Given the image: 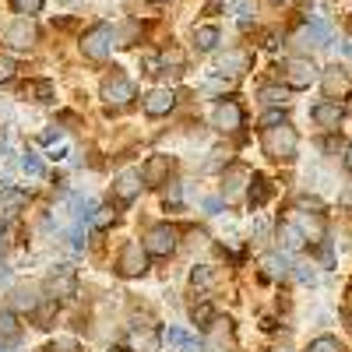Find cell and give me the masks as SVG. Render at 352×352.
Masks as SVG:
<instances>
[{
	"mask_svg": "<svg viewBox=\"0 0 352 352\" xmlns=\"http://www.w3.org/2000/svg\"><path fill=\"white\" fill-rule=\"evenodd\" d=\"M296 148H300V138L289 124H278V127L264 131V152H268L272 159H292Z\"/></svg>",
	"mask_w": 352,
	"mask_h": 352,
	"instance_id": "obj_1",
	"label": "cell"
},
{
	"mask_svg": "<svg viewBox=\"0 0 352 352\" xmlns=\"http://www.w3.org/2000/svg\"><path fill=\"white\" fill-rule=\"evenodd\" d=\"M109 50H113V28L109 25H96L92 32L81 39V53L88 60H106Z\"/></svg>",
	"mask_w": 352,
	"mask_h": 352,
	"instance_id": "obj_2",
	"label": "cell"
},
{
	"mask_svg": "<svg viewBox=\"0 0 352 352\" xmlns=\"http://www.w3.org/2000/svg\"><path fill=\"white\" fill-rule=\"evenodd\" d=\"M46 289L56 300H71L74 289H78V275H74L71 264H56V268L50 272V278H46Z\"/></svg>",
	"mask_w": 352,
	"mask_h": 352,
	"instance_id": "obj_3",
	"label": "cell"
},
{
	"mask_svg": "<svg viewBox=\"0 0 352 352\" xmlns=\"http://www.w3.org/2000/svg\"><path fill=\"white\" fill-rule=\"evenodd\" d=\"M144 250H148L152 257H169L176 250V229L173 226L148 229V236H144Z\"/></svg>",
	"mask_w": 352,
	"mask_h": 352,
	"instance_id": "obj_4",
	"label": "cell"
},
{
	"mask_svg": "<svg viewBox=\"0 0 352 352\" xmlns=\"http://www.w3.org/2000/svg\"><path fill=\"white\" fill-rule=\"evenodd\" d=\"M314 81H317L314 60H307V56H296V60L285 64V85H289V88H310Z\"/></svg>",
	"mask_w": 352,
	"mask_h": 352,
	"instance_id": "obj_5",
	"label": "cell"
},
{
	"mask_svg": "<svg viewBox=\"0 0 352 352\" xmlns=\"http://www.w3.org/2000/svg\"><path fill=\"white\" fill-rule=\"evenodd\" d=\"M102 99L109 102V106H127L131 99H134V85L127 81V78H106L102 81Z\"/></svg>",
	"mask_w": 352,
	"mask_h": 352,
	"instance_id": "obj_6",
	"label": "cell"
},
{
	"mask_svg": "<svg viewBox=\"0 0 352 352\" xmlns=\"http://www.w3.org/2000/svg\"><path fill=\"white\" fill-rule=\"evenodd\" d=\"M141 184H144V176L138 169H124L120 176H116L113 190H116V197H120V201H134L141 194Z\"/></svg>",
	"mask_w": 352,
	"mask_h": 352,
	"instance_id": "obj_7",
	"label": "cell"
},
{
	"mask_svg": "<svg viewBox=\"0 0 352 352\" xmlns=\"http://www.w3.org/2000/svg\"><path fill=\"white\" fill-rule=\"evenodd\" d=\"M162 342L169 345V352H201V342L194 335H187L184 328H166Z\"/></svg>",
	"mask_w": 352,
	"mask_h": 352,
	"instance_id": "obj_8",
	"label": "cell"
},
{
	"mask_svg": "<svg viewBox=\"0 0 352 352\" xmlns=\"http://www.w3.org/2000/svg\"><path fill=\"white\" fill-rule=\"evenodd\" d=\"M8 43L14 46V50H28L36 43V25L28 21V18H21V21H14L11 28H8Z\"/></svg>",
	"mask_w": 352,
	"mask_h": 352,
	"instance_id": "obj_9",
	"label": "cell"
},
{
	"mask_svg": "<svg viewBox=\"0 0 352 352\" xmlns=\"http://www.w3.org/2000/svg\"><path fill=\"white\" fill-rule=\"evenodd\" d=\"M320 81H324V96H328V99H335V102L349 92V74H345L342 67H328Z\"/></svg>",
	"mask_w": 352,
	"mask_h": 352,
	"instance_id": "obj_10",
	"label": "cell"
},
{
	"mask_svg": "<svg viewBox=\"0 0 352 352\" xmlns=\"http://www.w3.org/2000/svg\"><path fill=\"white\" fill-rule=\"evenodd\" d=\"M144 243H127L124 247V257H120V272L124 275H141L144 272Z\"/></svg>",
	"mask_w": 352,
	"mask_h": 352,
	"instance_id": "obj_11",
	"label": "cell"
},
{
	"mask_svg": "<svg viewBox=\"0 0 352 352\" xmlns=\"http://www.w3.org/2000/svg\"><path fill=\"white\" fill-rule=\"evenodd\" d=\"M173 106H176V92H169V88H155V92H148V99H144L148 116H166Z\"/></svg>",
	"mask_w": 352,
	"mask_h": 352,
	"instance_id": "obj_12",
	"label": "cell"
},
{
	"mask_svg": "<svg viewBox=\"0 0 352 352\" xmlns=\"http://www.w3.org/2000/svg\"><path fill=\"white\" fill-rule=\"evenodd\" d=\"M71 212L81 226H88L96 215H99V201L96 197H88V194H71Z\"/></svg>",
	"mask_w": 352,
	"mask_h": 352,
	"instance_id": "obj_13",
	"label": "cell"
},
{
	"mask_svg": "<svg viewBox=\"0 0 352 352\" xmlns=\"http://www.w3.org/2000/svg\"><path fill=\"white\" fill-rule=\"evenodd\" d=\"M219 71L226 74H243V71H250V53L247 50H229V53H222L219 56Z\"/></svg>",
	"mask_w": 352,
	"mask_h": 352,
	"instance_id": "obj_14",
	"label": "cell"
},
{
	"mask_svg": "<svg viewBox=\"0 0 352 352\" xmlns=\"http://www.w3.org/2000/svg\"><path fill=\"white\" fill-rule=\"evenodd\" d=\"M240 124H243V113H240L236 102H219V106H215V127H222V131H236Z\"/></svg>",
	"mask_w": 352,
	"mask_h": 352,
	"instance_id": "obj_15",
	"label": "cell"
},
{
	"mask_svg": "<svg viewBox=\"0 0 352 352\" xmlns=\"http://www.w3.org/2000/svg\"><path fill=\"white\" fill-rule=\"evenodd\" d=\"M159 345H162V331H155V328H138L131 335L134 352H159Z\"/></svg>",
	"mask_w": 352,
	"mask_h": 352,
	"instance_id": "obj_16",
	"label": "cell"
},
{
	"mask_svg": "<svg viewBox=\"0 0 352 352\" xmlns=\"http://www.w3.org/2000/svg\"><path fill=\"white\" fill-rule=\"evenodd\" d=\"M300 43H314V46H328L331 43V25L328 21H310L303 32H300Z\"/></svg>",
	"mask_w": 352,
	"mask_h": 352,
	"instance_id": "obj_17",
	"label": "cell"
},
{
	"mask_svg": "<svg viewBox=\"0 0 352 352\" xmlns=\"http://www.w3.org/2000/svg\"><path fill=\"white\" fill-rule=\"evenodd\" d=\"M310 116L320 124V127H338V120H342V106L335 102V99H328V102H320V106H314L310 109Z\"/></svg>",
	"mask_w": 352,
	"mask_h": 352,
	"instance_id": "obj_18",
	"label": "cell"
},
{
	"mask_svg": "<svg viewBox=\"0 0 352 352\" xmlns=\"http://www.w3.org/2000/svg\"><path fill=\"white\" fill-rule=\"evenodd\" d=\"M303 240H307V236H303V229H300L296 222H285V226L278 229V243H282V250H285V254L300 250V247H303Z\"/></svg>",
	"mask_w": 352,
	"mask_h": 352,
	"instance_id": "obj_19",
	"label": "cell"
},
{
	"mask_svg": "<svg viewBox=\"0 0 352 352\" xmlns=\"http://www.w3.org/2000/svg\"><path fill=\"white\" fill-rule=\"evenodd\" d=\"M219 39H222V36H219V28H215V25H201L197 32H194V43H197L201 53H212V50L219 46Z\"/></svg>",
	"mask_w": 352,
	"mask_h": 352,
	"instance_id": "obj_20",
	"label": "cell"
},
{
	"mask_svg": "<svg viewBox=\"0 0 352 352\" xmlns=\"http://www.w3.org/2000/svg\"><path fill=\"white\" fill-rule=\"evenodd\" d=\"M261 264H264V275H268V278H282V275H289V257H285V254H268Z\"/></svg>",
	"mask_w": 352,
	"mask_h": 352,
	"instance_id": "obj_21",
	"label": "cell"
},
{
	"mask_svg": "<svg viewBox=\"0 0 352 352\" xmlns=\"http://www.w3.org/2000/svg\"><path fill=\"white\" fill-rule=\"evenodd\" d=\"M18 335H21L18 317H14L11 310H0V342H14Z\"/></svg>",
	"mask_w": 352,
	"mask_h": 352,
	"instance_id": "obj_22",
	"label": "cell"
},
{
	"mask_svg": "<svg viewBox=\"0 0 352 352\" xmlns=\"http://www.w3.org/2000/svg\"><path fill=\"white\" fill-rule=\"evenodd\" d=\"M21 204H25V194L21 190H11V187L0 190V212H4V215H14Z\"/></svg>",
	"mask_w": 352,
	"mask_h": 352,
	"instance_id": "obj_23",
	"label": "cell"
},
{
	"mask_svg": "<svg viewBox=\"0 0 352 352\" xmlns=\"http://www.w3.org/2000/svg\"><path fill=\"white\" fill-rule=\"evenodd\" d=\"M296 226L303 229V236H314V240L324 236V219H317V215H300Z\"/></svg>",
	"mask_w": 352,
	"mask_h": 352,
	"instance_id": "obj_24",
	"label": "cell"
},
{
	"mask_svg": "<svg viewBox=\"0 0 352 352\" xmlns=\"http://www.w3.org/2000/svg\"><path fill=\"white\" fill-rule=\"evenodd\" d=\"M21 173L32 176V180H39V176H46V166H43V159L36 152H25L21 155Z\"/></svg>",
	"mask_w": 352,
	"mask_h": 352,
	"instance_id": "obj_25",
	"label": "cell"
},
{
	"mask_svg": "<svg viewBox=\"0 0 352 352\" xmlns=\"http://www.w3.org/2000/svg\"><path fill=\"white\" fill-rule=\"evenodd\" d=\"M272 197V187H268V180L264 176H254V187H250V208H261L264 201Z\"/></svg>",
	"mask_w": 352,
	"mask_h": 352,
	"instance_id": "obj_26",
	"label": "cell"
},
{
	"mask_svg": "<svg viewBox=\"0 0 352 352\" xmlns=\"http://www.w3.org/2000/svg\"><path fill=\"white\" fill-rule=\"evenodd\" d=\"M169 169V159H152L148 166L141 169V176H144V184H159V176Z\"/></svg>",
	"mask_w": 352,
	"mask_h": 352,
	"instance_id": "obj_27",
	"label": "cell"
},
{
	"mask_svg": "<svg viewBox=\"0 0 352 352\" xmlns=\"http://www.w3.org/2000/svg\"><path fill=\"white\" fill-rule=\"evenodd\" d=\"M285 99H289L285 88H275V85L261 88V102H268V106H285Z\"/></svg>",
	"mask_w": 352,
	"mask_h": 352,
	"instance_id": "obj_28",
	"label": "cell"
},
{
	"mask_svg": "<svg viewBox=\"0 0 352 352\" xmlns=\"http://www.w3.org/2000/svg\"><path fill=\"white\" fill-rule=\"evenodd\" d=\"M11 4H14V11H18V14H39L46 0H11Z\"/></svg>",
	"mask_w": 352,
	"mask_h": 352,
	"instance_id": "obj_29",
	"label": "cell"
},
{
	"mask_svg": "<svg viewBox=\"0 0 352 352\" xmlns=\"http://www.w3.org/2000/svg\"><path fill=\"white\" fill-rule=\"evenodd\" d=\"M190 282H194V285H201V289H208V285L215 282V275H212V268H204V264H201V268H194Z\"/></svg>",
	"mask_w": 352,
	"mask_h": 352,
	"instance_id": "obj_30",
	"label": "cell"
},
{
	"mask_svg": "<svg viewBox=\"0 0 352 352\" xmlns=\"http://www.w3.org/2000/svg\"><path fill=\"white\" fill-rule=\"evenodd\" d=\"M25 92H32V96H39V102H50V96H53V88H50V81H36V85H28Z\"/></svg>",
	"mask_w": 352,
	"mask_h": 352,
	"instance_id": "obj_31",
	"label": "cell"
},
{
	"mask_svg": "<svg viewBox=\"0 0 352 352\" xmlns=\"http://www.w3.org/2000/svg\"><path fill=\"white\" fill-rule=\"evenodd\" d=\"M278 124H285V113L282 109H268L261 116V127H278Z\"/></svg>",
	"mask_w": 352,
	"mask_h": 352,
	"instance_id": "obj_32",
	"label": "cell"
},
{
	"mask_svg": "<svg viewBox=\"0 0 352 352\" xmlns=\"http://www.w3.org/2000/svg\"><path fill=\"white\" fill-rule=\"evenodd\" d=\"M296 278L303 285H314L317 282V272H314V264H296Z\"/></svg>",
	"mask_w": 352,
	"mask_h": 352,
	"instance_id": "obj_33",
	"label": "cell"
},
{
	"mask_svg": "<svg viewBox=\"0 0 352 352\" xmlns=\"http://www.w3.org/2000/svg\"><path fill=\"white\" fill-rule=\"evenodd\" d=\"M310 352H338V342H335L331 335H324V338H317V342L310 345Z\"/></svg>",
	"mask_w": 352,
	"mask_h": 352,
	"instance_id": "obj_34",
	"label": "cell"
},
{
	"mask_svg": "<svg viewBox=\"0 0 352 352\" xmlns=\"http://www.w3.org/2000/svg\"><path fill=\"white\" fill-rule=\"evenodd\" d=\"M212 317H215V310H212L208 303H201V307L194 310V320H197L201 328H208V320H212Z\"/></svg>",
	"mask_w": 352,
	"mask_h": 352,
	"instance_id": "obj_35",
	"label": "cell"
},
{
	"mask_svg": "<svg viewBox=\"0 0 352 352\" xmlns=\"http://www.w3.org/2000/svg\"><path fill=\"white\" fill-rule=\"evenodd\" d=\"M232 14H240V18L254 14V0H232Z\"/></svg>",
	"mask_w": 352,
	"mask_h": 352,
	"instance_id": "obj_36",
	"label": "cell"
},
{
	"mask_svg": "<svg viewBox=\"0 0 352 352\" xmlns=\"http://www.w3.org/2000/svg\"><path fill=\"white\" fill-rule=\"evenodd\" d=\"M14 78V60L11 56H0V81H11Z\"/></svg>",
	"mask_w": 352,
	"mask_h": 352,
	"instance_id": "obj_37",
	"label": "cell"
},
{
	"mask_svg": "<svg viewBox=\"0 0 352 352\" xmlns=\"http://www.w3.org/2000/svg\"><path fill=\"white\" fill-rule=\"evenodd\" d=\"M78 349H81V345H78L74 338H56V342H53V352H78Z\"/></svg>",
	"mask_w": 352,
	"mask_h": 352,
	"instance_id": "obj_38",
	"label": "cell"
},
{
	"mask_svg": "<svg viewBox=\"0 0 352 352\" xmlns=\"http://www.w3.org/2000/svg\"><path fill=\"white\" fill-rule=\"evenodd\" d=\"M14 303H18V307H28V310H32V307H36V292H32V289H28V292L21 289V292H18V300H14Z\"/></svg>",
	"mask_w": 352,
	"mask_h": 352,
	"instance_id": "obj_39",
	"label": "cell"
},
{
	"mask_svg": "<svg viewBox=\"0 0 352 352\" xmlns=\"http://www.w3.org/2000/svg\"><path fill=\"white\" fill-rule=\"evenodd\" d=\"M39 141H43V144H56V141H64V131H60V127H56V131H46Z\"/></svg>",
	"mask_w": 352,
	"mask_h": 352,
	"instance_id": "obj_40",
	"label": "cell"
},
{
	"mask_svg": "<svg viewBox=\"0 0 352 352\" xmlns=\"http://www.w3.org/2000/svg\"><path fill=\"white\" fill-rule=\"evenodd\" d=\"M264 46L275 50V46H278V36H275V32H268V36H264Z\"/></svg>",
	"mask_w": 352,
	"mask_h": 352,
	"instance_id": "obj_41",
	"label": "cell"
},
{
	"mask_svg": "<svg viewBox=\"0 0 352 352\" xmlns=\"http://www.w3.org/2000/svg\"><path fill=\"white\" fill-rule=\"evenodd\" d=\"M204 208H208V212H219V208H222V201H219V197H212V201H204Z\"/></svg>",
	"mask_w": 352,
	"mask_h": 352,
	"instance_id": "obj_42",
	"label": "cell"
},
{
	"mask_svg": "<svg viewBox=\"0 0 352 352\" xmlns=\"http://www.w3.org/2000/svg\"><path fill=\"white\" fill-rule=\"evenodd\" d=\"M4 282H11V268H4V264H0V285Z\"/></svg>",
	"mask_w": 352,
	"mask_h": 352,
	"instance_id": "obj_43",
	"label": "cell"
},
{
	"mask_svg": "<svg viewBox=\"0 0 352 352\" xmlns=\"http://www.w3.org/2000/svg\"><path fill=\"white\" fill-rule=\"evenodd\" d=\"M345 169H352V144H349V152H345Z\"/></svg>",
	"mask_w": 352,
	"mask_h": 352,
	"instance_id": "obj_44",
	"label": "cell"
},
{
	"mask_svg": "<svg viewBox=\"0 0 352 352\" xmlns=\"http://www.w3.org/2000/svg\"><path fill=\"white\" fill-rule=\"evenodd\" d=\"M4 155H8V144H4V141H0V162H4Z\"/></svg>",
	"mask_w": 352,
	"mask_h": 352,
	"instance_id": "obj_45",
	"label": "cell"
},
{
	"mask_svg": "<svg viewBox=\"0 0 352 352\" xmlns=\"http://www.w3.org/2000/svg\"><path fill=\"white\" fill-rule=\"evenodd\" d=\"M345 56H349V60H352V43H345Z\"/></svg>",
	"mask_w": 352,
	"mask_h": 352,
	"instance_id": "obj_46",
	"label": "cell"
},
{
	"mask_svg": "<svg viewBox=\"0 0 352 352\" xmlns=\"http://www.w3.org/2000/svg\"><path fill=\"white\" fill-rule=\"evenodd\" d=\"M0 352H11V349H0Z\"/></svg>",
	"mask_w": 352,
	"mask_h": 352,
	"instance_id": "obj_47",
	"label": "cell"
}]
</instances>
